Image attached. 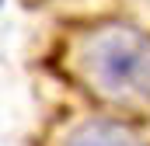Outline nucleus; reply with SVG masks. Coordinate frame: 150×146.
I'll return each mask as SVG.
<instances>
[{"instance_id":"f257e3e1","label":"nucleus","mask_w":150,"mask_h":146,"mask_svg":"<svg viewBox=\"0 0 150 146\" xmlns=\"http://www.w3.org/2000/svg\"><path fill=\"white\" fill-rule=\"evenodd\" d=\"M84 84L112 105H150V35L126 21L87 28L74 45Z\"/></svg>"},{"instance_id":"f03ea898","label":"nucleus","mask_w":150,"mask_h":146,"mask_svg":"<svg viewBox=\"0 0 150 146\" xmlns=\"http://www.w3.org/2000/svg\"><path fill=\"white\" fill-rule=\"evenodd\" d=\"M63 146H150V143L140 139L126 122H115V118H87V122H80L74 132L67 136Z\"/></svg>"}]
</instances>
